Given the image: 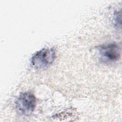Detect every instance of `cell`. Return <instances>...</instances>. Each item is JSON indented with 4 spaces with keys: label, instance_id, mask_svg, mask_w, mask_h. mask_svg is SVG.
Returning a JSON list of instances; mask_svg holds the SVG:
<instances>
[{
    "label": "cell",
    "instance_id": "6da1fadb",
    "mask_svg": "<svg viewBox=\"0 0 122 122\" xmlns=\"http://www.w3.org/2000/svg\"><path fill=\"white\" fill-rule=\"evenodd\" d=\"M36 99L30 92L21 93L16 99L15 107L18 112L23 115L29 116L34 110Z\"/></svg>",
    "mask_w": 122,
    "mask_h": 122
},
{
    "label": "cell",
    "instance_id": "7a4b0ae2",
    "mask_svg": "<svg viewBox=\"0 0 122 122\" xmlns=\"http://www.w3.org/2000/svg\"><path fill=\"white\" fill-rule=\"evenodd\" d=\"M55 58V52L53 49H43L33 54L31 63L36 69H44L51 64Z\"/></svg>",
    "mask_w": 122,
    "mask_h": 122
},
{
    "label": "cell",
    "instance_id": "3957f363",
    "mask_svg": "<svg viewBox=\"0 0 122 122\" xmlns=\"http://www.w3.org/2000/svg\"><path fill=\"white\" fill-rule=\"evenodd\" d=\"M99 54L103 59L109 61H115L121 58V50L116 43L103 44L98 47Z\"/></svg>",
    "mask_w": 122,
    "mask_h": 122
},
{
    "label": "cell",
    "instance_id": "277c9868",
    "mask_svg": "<svg viewBox=\"0 0 122 122\" xmlns=\"http://www.w3.org/2000/svg\"><path fill=\"white\" fill-rule=\"evenodd\" d=\"M121 11H115L114 14V20L115 22V25L116 27L121 26Z\"/></svg>",
    "mask_w": 122,
    "mask_h": 122
}]
</instances>
